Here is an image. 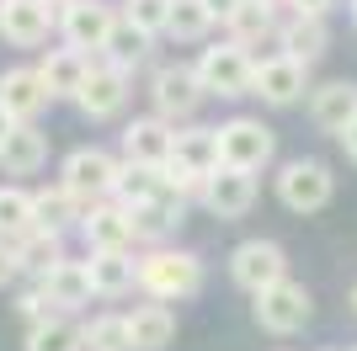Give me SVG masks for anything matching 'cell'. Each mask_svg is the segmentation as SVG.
Masks as SVG:
<instances>
[{
    "label": "cell",
    "mask_w": 357,
    "mask_h": 351,
    "mask_svg": "<svg viewBox=\"0 0 357 351\" xmlns=\"http://www.w3.org/2000/svg\"><path fill=\"white\" fill-rule=\"evenodd\" d=\"M139 282H144V292L160 298V304L192 298V292L203 288V261H197L192 250H155V256L139 261Z\"/></svg>",
    "instance_id": "1"
},
{
    "label": "cell",
    "mask_w": 357,
    "mask_h": 351,
    "mask_svg": "<svg viewBox=\"0 0 357 351\" xmlns=\"http://www.w3.org/2000/svg\"><path fill=\"white\" fill-rule=\"evenodd\" d=\"M192 70H197V80H203L208 96H245L256 64H251V54H245V43L229 38V43H219V48H203V58H197Z\"/></svg>",
    "instance_id": "2"
},
{
    "label": "cell",
    "mask_w": 357,
    "mask_h": 351,
    "mask_svg": "<svg viewBox=\"0 0 357 351\" xmlns=\"http://www.w3.org/2000/svg\"><path fill=\"white\" fill-rule=\"evenodd\" d=\"M310 314H314V304H310V288H304V282L283 277V282H272V288L256 292V325L272 330V336H294V330H304Z\"/></svg>",
    "instance_id": "3"
},
{
    "label": "cell",
    "mask_w": 357,
    "mask_h": 351,
    "mask_svg": "<svg viewBox=\"0 0 357 351\" xmlns=\"http://www.w3.org/2000/svg\"><path fill=\"white\" fill-rule=\"evenodd\" d=\"M272 149H278V139H272V128H261L256 117H229L219 128V165H235V171L256 176L272 160Z\"/></svg>",
    "instance_id": "4"
},
{
    "label": "cell",
    "mask_w": 357,
    "mask_h": 351,
    "mask_svg": "<svg viewBox=\"0 0 357 351\" xmlns=\"http://www.w3.org/2000/svg\"><path fill=\"white\" fill-rule=\"evenodd\" d=\"M331 192H336V176L320 160H288L283 176H278V197H283V208H294V213H320V208L331 203Z\"/></svg>",
    "instance_id": "5"
},
{
    "label": "cell",
    "mask_w": 357,
    "mask_h": 351,
    "mask_svg": "<svg viewBox=\"0 0 357 351\" xmlns=\"http://www.w3.org/2000/svg\"><path fill=\"white\" fill-rule=\"evenodd\" d=\"M59 27H64V43L70 48H107L112 43V32H118V16L107 0H70L59 11Z\"/></svg>",
    "instance_id": "6"
},
{
    "label": "cell",
    "mask_w": 357,
    "mask_h": 351,
    "mask_svg": "<svg viewBox=\"0 0 357 351\" xmlns=\"http://www.w3.org/2000/svg\"><path fill=\"white\" fill-rule=\"evenodd\" d=\"M229 277H235L245 292H261V288H272V282H283L288 277L283 245H272V240H245V245L229 256Z\"/></svg>",
    "instance_id": "7"
},
{
    "label": "cell",
    "mask_w": 357,
    "mask_h": 351,
    "mask_svg": "<svg viewBox=\"0 0 357 351\" xmlns=\"http://www.w3.org/2000/svg\"><path fill=\"white\" fill-rule=\"evenodd\" d=\"M310 86V64H298V58L278 54V58H261L251 75V96H261L267 107H294Z\"/></svg>",
    "instance_id": "8"
},
{
    "label": "cell",
    "mask_w": 357,
    "mask_h": 351,
    "mask_svg": "<svg viewBox=\"0 0 357 351\" xmlns=\"http://www.w3.org/2000/svg\"><path fill=\"white\" fill-rule=\"evenodd\" d=\"M118 171L123 165L107 155V149H75L70 160H64V181L59 187H70L80 203H91V197H107V192L118 187Z\"/></svg>",
    "instance_id": "9"
},
{
    "label": "cell",
    "mask_w": 357,
    "mask_h": 351,
    "mask_svg": "<svg viewBox=\"0 0 357 351\" xmlns=\"http://www.w3.org/2000/svg\"><path fill=\"white\" fill-rule=\"evenodd\" d=\"M203 203H208L213 219H240V213H251L256 176L251 171H235V165H219V171L203 181Z\"/></svg>",
    "instance_id": "10"
},
{
    "label": "cell",
    "mask_w": 357,
    "mask_h": 351,
    "mask_svg": "<svg viewBox=\"0 0 357 351\" xmlns=\"http://www.w3.org/2000/svg\"><path fill=\"white\" fill-rule=\"evenodd\" d=\"M75 102H80L86 117H118L123 102H128V70H118L112 58H107V64H91V75H86V86H80Z\"/></svg>",
    "instance_id": "11"
},
{
    "label": "cell",
    "mask_w": 357,
    "mask_h": 351,
    "mask_svg": "<svg viewBox=\"0 0 357 351\" xmlns=\"http://www.w3.org/2000/svg\"><path fill=\"white\" fill-rule=\"evenodd\" d=\"M149 96H155V112L165 117V123H181V117H192L197 112V102H203V96H208V91H203V80H197V70H160L155 75V91H149Z\"/></svg>",
    "instance_id": "12"
},
{
    "label": "cell",
    "mask_w": 357,
    "mask_h": 351,
    "mask_svg": "<svg viewBox=\"0 0 357 351\" xmlns=\"http://www.w3.org/2000/svg\"><path fill=\"white\" fill-rule=\"evenodd\" d=\"M48 22H54L48 0H0V32L16 48H38L48 38Z\"/></svg>",
    "instance_id": "13"
},
{
    "label": "cell",
    "mask_w": 357,
    "mask_h": 351,
    "mask_svg": "<svg viewBox=\"0 0 357 351\" xmlns=\"http://www.w3.org/2000/svg\"><path fill=\"white\" fill-rule=\"evenodd\" d=\"M171 149H176V133L165 117H139L123 128V155L134 165H171Z\"/></svg>",
    "instance_id": "14"
},
{
    "label": "cell",
    "mask_w": 357,
    "mask_h": 351,
    "mask_svg": "<svg viewBox=\"0 0 357 351\" xmlns=\"http://www.w3.org/2000/svg\"><path fill=\"white\" fill-rule=\"evenodd\" d=\"M310 117H314V128H326V133L342 139V133L357 123V86H352V80H331V86H320L310 96Z\"/></svg>",
    "instance_id": "15"
},
{
    "label": "cell",
    "mask_w": 357,
    "mask_h": 351,
    "mask_svg": "<svg viewBox=\"0 0 357 351\" xmlns=\"http://www.w3.org/2000/svg\"><path fill=\"white\" fill-rule=\"evenodd\" d=\"M48 102H54V96H48V86H43L38 70H6L0 75V107H6L16 123H32Z\"/></svg>",
    "instance_id": "16"
},
{
    "label": "cell",
    "mask_w": 357,
    "mask_h": 351,
    "mask_svg": "<svg viewBox=\"0 0 357 351\" xmlns=\"http://www.w3.org/2000/svg\"><path fill=\"white\" fill-rule=\"evenodd\" d=\"M171 171H187L192 181H208V176L219 171V128H187V133H176Z\"/></svg>",
    "instance_id": "17"
},
{
    "label": "cell",
    "mask_w": 357,
    "mask_h": 351,
    "mask_svg": "<svg viewBox=\"0 0 357 351\" xmlns=\"http://www.w3.org/2000/svg\"><path fill=\"white\" fill-rule=\"evenodd\" d=\"M38 288H43V298L54 309H80L91 304V266L86 261H59V266H48L43 277H38Z\"/></svg>",
    "instance_id": "18"
},
{
    "label": "cell",
    "mask_w": 357,
    "mask_h": 351,
    "mask_svg": "<svg viewBox=\"0 0 357 351\" xmlns=\"http://www.w3.org/2000/svg\"><path fill=\"white\" fill-rule=\"evenodd\" d=\"M171 336H176V314L165 304H139L128 314V346L134 351H165Z\"/></svg>",
    "instance_id": "19"
},
{
    "label": "cell",
    "mask_w": 357,
    "mask_h": 351,
    "mask_svg": "<svg viewBox=\"0 0 357 351\" xmlns=\"http://www.w3.org/2000/svg\"><path fill=\"white\" fill-rule=\"evenodd\" d=\"M38 75H43L48 96H80V86H86V75H91V58L80 48H54L38 64Z\"/></svg>",
    "instance_id": "20"
},
{
    "label": "cell",
    "mask_w": 357,
    "mask_h": 351,
    "mask_svg": "<svg viewBox=\"0 0 357 351\" xmlns=\"http://www.w3.org/2000/svg\"><path fill=\"white\" fill-rule=\"evenodd\" d=\"M91 288L102 298H123V292L139 282V266L128 261V250H91Z\"/></svg>",
    "instance_id": "21"
},
{
    "label": "cell",
    "mask_w": 357,
    "mask_h": 351,
    "mask_svg": "<svg viewBox=\"0 0 357 351\" xmlns=\"http://www.w3.org/2000/svg\"><path fill=\"white\" fill-rule=\"evenodd\" d=\"M48 160V139L32 123H16V133L6 139V149H0V171L6 176H32V171H43Z\"/></svg>",
    "instance_id": "22"
},
{
    "label": "cell",
    "mask_w": 357,
    "mask_h": 351,
    "mask_svg": "<svg viewBox=\"0 0 357 351\" xmlns=\"http://www.w3.org/2000/svg\"><path fill=\"white\" fill-rule=\"evenodd\" d=\"M80 229H86L91 250H128V240H134L128 208H91L86 219H80Z\"/></svg>",
    "instance_id": "23"
},
{
    "label": "cell",
    "mask_w": 357,
    "mask_h": 351,
    "mask_svg": "<svg viewBox=\"0 0 357 351\" xmlns=\"http://www.w3.org/2000/svg\"><path fill=\"white\" fill-rule=\"evenodd\" d=\"M278 43H283L288 58H298V64H314V58L326 54L331 32H326V22H320V16H294V22L278 32Z\"/></svg>",
    "instance_id": "24"
},
{
    "label": "cell",
    "mask_w": 357,
    "mask_h": 351,
    "mask_svg": "<svg viewBox=\"0 0 357 351\" xmlns=\"http://www.w3.org/2000/svg\"><path fill=\"white\" fill-rule=\"evenodd\" d=\"M32 208H38V229H54L64 234L70 224L86 219V203L75 197L70 187H54V192H32Z\"/></svg>",
    "instance_id": "25"
},
{
    "label": "cell",
    "mask_w": 357,
    "mask_h": 351,
    "mask_svg": "<svg viewBox=\"0 0 357 351\" xmlns=\"http://www.w3.org/2000/svg\"><path fill=\"white\" fill-rule=\"evenodd\" d=\"M123 197V208H134V203H149V197H165L171 192V181H165V165H123L118 171V187H112Z\"/></svg>",
    "instance_id": "26"
},
{
    "label": "cell",
    "mask_w": 357,
    "mask_h": 351,
    "mask_svg": "<svg viewBox=\"0 0 357 351\" xmlns=\"http://www.w3.org/2000/svg\"><path fill=\"white\" fill-rule=\"evenodd\" d=\"M27 229H38L32 192H22V187H0V240H22Z\"/></svg>",
    "instance_id": "27"
},
{
    "label": "cell",
    "mask_w": 357,
    "mask_h": 351,
    "mask_svg": "<svg viewBox=\"0 0 357 351\" xmlns=\"http://www.w3.org/2000/svg\"><path fill=\"white\" fill-rule=\"evenodd\" d=\"M27 351H86V330L70 325L64 314H48L43 325H32Z\"/></svg>",
    "instance_id": "28"
},
{
    "label": "cell",
    "mask_w": 357,
    "mask_h": 351,
    "mask_svg": "<svg viewBox=\"0 0 357 351\" xmlns=\"http://www.w3.org/2000/svg\"><path fill=\"white\" fill-rule=\"evenodd\" d=\"M11 250H16V261L27 266V272H38V277H43L48 266L64 261V256H59V234H54V229H27L22 240H11Z\"/></svg>",
    "instance_id": "29"
},
{
    "label": "cell",
    "mask_w": 357,
    "mask_h": 351,
    "mask_svg": "<svg viewBox=\"0 0 357 351\" xmlns=\"http://www.w3.org/2000/svg\"><path fill=\"white\" fill-rule=\"evenodd\" d=\"M176 219V197L165 192V197H149V203H134L128 208V224H134V240H155V234L171 229Z\"/></svg>",
    "instance_id": "30"
},
{
    "label": "cell",
    "mask_w": 357,
    "mask_h": 351,
    "mask_svg": "<svg viewBox=\"0 0 357 351\" xmlns=\"http://www.w3.org/2000/svg\"><path fill=\"white\" fill-rule=\"evenodd\" d=\"M86 330V351H134L128 346V314H96Z\"/></svg>",
    "instance_id": "31"
},
{
    "label": "cell",
    "mask_w": 357,
    "mask_h": 351,
    "mask_svg": "<svg viewBox=\"0 0 357 351\" xmlns=\"http://www.w3.org/2000/svg\"><path fill=\"white\" fill-rule=\"evenodd\" d=\"M229 32H235V43L251 48L256 38H267L272 32V0H240V11L229 16Z\"/></svg>",
    "instance_id": "32"
},
{
    "label": "cell",
    "mask_w": 357,
    "mask_h": 351,
    "mask_svg": "<svg viewBox=\"0 0 357 351\" xmlns=\"http://www.w3.org/2000/svg\"><path fill=\"white\" fill-rule=\"evenodd\" d=\"M213 16L203 11V0H171V22H165V32L171 38H181V43H197L203 32H208Z\"/></svg>",
    "instance_id": "33"
},
{
    "label": "cell",
    "mask_w": 357,
    "mask_h": 351,
    "mask_svg": "<svg viewBox=\"0 0 357 351\" xmlns=\"http://www.w3.org/2000/svg\"><path fill=\"white\" fill-rule=\"evenodd\" d=\"M107 54H112V64H118V70H128V64H144V54H149V32H139L134 22H118V32H112Z\"/></svg>",
    "instance_id": "34"
},
{
    "label": "cell",
    "mask_w": 357,
    "mask_h": 351,
    "mask_svg": "<svg viewBox=\"0 0 357 351\" xmlns=\"http://www.w3.org/2000/svg\"><path fill=\"white\" fill-rule=\"evenodd\" d=\"M123 22H134L139 32H165V22H171V0H123Z\"/></svg>",
    "instance_id": "35"
},
{
    "label": "cell",
    "mask_w": 357,
    "mask_h": 351,
    "mask_svg": "<svg viewBox=\"0 0 357 351\" xmlns=\"http://www.w3.org/2000/svg\"><path fill=\"white\" fill-rule=\"evenodd\" d=\"M22 272V261H16V250H11V240H0V288Z\"/></svg>",
    "instance_id": "36"
},
{
    "label": "cell",
    "mask_w": 357,
    "mask_h": 351,
    "mask_svg": "<svg viewBox=\"0 0 357 351\" xmlns=\"http://www.w3.org/2000/svg\"><path fill=\"white\" fill-rule=\"evenodd\" d=\"M203 11H208L213 22H229V16L240 11V0H203Z\"/></svg>",
    "instance_id": "37"
},
{
    "label": "cell",
    "mask_w": 357,
    "mask_h": 351,
    "mask_svg": "<svg viewBox=\"0 0 357 351\" xmlns=\"http://www.w3.org/2000/svg\"><path fill=\"white\" fill-rule=\"evenodd\" d=\"M294 6V16H326L331 11V0H288Z\"/></svg>",
    "instance_id": "38"
},
{
    "label": "cell",
    "mask_w": 357,
    "mask_h": 351,
    "mask_svg": "<svg viewBox=\"0 0 357 351\" xmlns=\"http://www.w3.org/2000/svg\"><path fill=\"white\" fill-rule=\"evenodd\" d=\"M11 133H16V117L0 107V149H6V139H11Z\"/></svg>",
    "instance_id": "39"
},
{
    "label": "cell",
    "mask_w": 357,
    "mask_h": 351,
    "mask_svg": "<svg viewBox=\"0 0 357 351\" xmlns=\"http://www.w3.org/2000/svg\"><path fill=\"white\" fill-rule=\"evenodd\" d=\"M342 149H347V155H352V160H357V123H352V128L342 133Z\"/></svg>",
    "instance_id": "40"
},
{
    "label": "cell",
    "mask_w": 357,
    "mask_h": 351,
    "mask_svg": "<svg viewBox=\"0 0 357 351\" xmlns=\"http://www.w3.org/2000/svg\"><path fill=\"white\" fill-rule=\"evenodd\" d=\"M352 314H357V288H352Z\"/></svg>",
    "instance_id": "41"
},
{
    "label": "cell",
    "mask_w": 357,
    "mask_h": 351,
    "mask_svg": "<svg viewBox=\"0 0 357 351\" xmlns=\"http://www.w3.org/2000/svg\"><path fill=\"white\" fill-rule=\"evenodd\" d=\"M48 6H70V0H48Z\"/></svg>",
    "instance_id": "42"
},
{
    "label": "cell",
    "mask_w": 357,
    "mask_h": 351,
    "mask_svg": "<svg viewBox=\"0 0 357 351\" xmlns=\"http://www.w3.org/2000/svg\"><path fill=\"white\" fill-rule=\"evenodd\" d=\"M352 22H357V0H352Z\"/></svg>",
    "instance_id": "43"
}]
</instances>
